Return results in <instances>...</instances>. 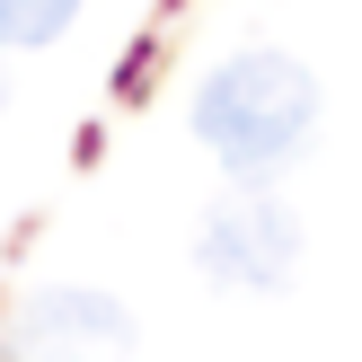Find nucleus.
I'll return each instance as SVG.
<instances>
[{"instance_id": "obj_1", "label": "nucleus", "mask_w": 362, "mask_h": 362, "mask_svg": "<svg viewBox=\"0 0 362 362\" xmlns=\"http://www.w3.org/2000/svg\"><path fill=\"white\" fill-rule=\"evenodd\" d=\"M318 133V80L310 62L274 45H247L204 71L194 88V141L230 168V186H274Z\"/></svg>"}, {"instance_id": "obj_2", "label": "nucleus", "mask_w": 362, "mask_h": 362, "mask_svg": "<svg viewBox=\"0 0 362 362\" xmlns=\"http://www.w3.org/2000/svg\"><path fill=\"white\" fill-rule=\"evenodd\" d=\"M194 265L221 292H283L300 274V212L274 186H230L194 230Z\"/></svg>"}, {"instance_id": "obj_3", "label": "nucleus", "mask_w": 362, "mask_h": 362, "mask_svg": "<svg viewBox=\"0 0 362 362\" xmlns=\"http://www.w3.org/2000/svg\"><path fill=\"white\" fill-rule=\"evenodd\" d=\"M0 362H133V310L88 283H45L9 310Z\"/></svg>"}, {"instance_id": "obj_4", "label": "nucleus", "mask_w": 362, "mask_h": 362, "mask_svg": "<svg viewBox=\"0 0 362 362\" xmlns=\"http://www.w3.org/2000/svg\"><path fill=\"white\" fill-rule=\"evenodd\" d=\"M80 9H88V0H0V53H35V45H62Z\"/></svg>"}, {"instance_id": "obj_5", "label": "nucleus", "mask_w": 362, "mask_h": 362, "mask_svg": "<svg viewBox=\"0 0 362 362\" xmlns=\"http://www.w3.org/2000/svg\"><path fill=\"white\" fill-rule=\"evenodd\" d=\"M0 106H9V71H0Z\"/></svg>"}]
</instances>
